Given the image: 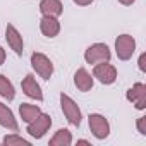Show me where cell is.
<instances>
[{"label": "cell", "instance_id": "cell-1", "mask_svg": "<svg viewBox=\"0 0 146 146\" xmlns=\"http://www.w3.org/2000/svg\"><path fill=\"white\" fill-rule=\"evenodd\" d=\"M60 107H62V112H64V115H65V119L70 125H76V127L81 125V119H83L81 108L69 95L60 93Z\"/></svg>", "mask_w": 146, "mask_h": 146}, {"label": "cell", "instance_id": "cell-2", "mask_svg": "<svg viewBox=\"0 0 146 146\" xmlns=\"http://www.w3.org/2000/svg\"><path fill=\"white\" fill-rule=\"evenodd\" d=\"M31 67L36 70V74L43 79H50L52 74H53V64L52 60L45 55V53H40V52H35L31 55Z\"/></svg>", "mask_w": 146, "mask_h": 146}, {"label": "cell", "instance_id": "cell-3", "mask_svg": "<svg viewBox=\"0 0 146 146\" xmlns=\"http://www.w3.org/2000/svg\"><path fill=\"white\" fill-rule=\"evenodd\" d=\"M110 48L105 43H95L91 46H88V50L84 52V60L88 64H100V62H110Z\"/></svg>", "mask_w": 146, "mask_h": 146}, {"label": "cell", "instance_id": "cell-4", "mask_svg": "<svg viewBox=\"0 0 146 146\" xmlns=\"http://www.w3.org/2000/svg\"><path fill=\"white\" fill-rule=\"evenodd\" d=\"M50 125H52V117H50L48 113H43V112H41L35 120H31V122L28 124V132H29L31 137L41 139V137L48 132Z\"/></svg>", "mask_w": 146, "mask_h": 146}, {"label": "cell", "instance_id": "cell-5", "mask_svg": "<svg viewBox=\"0 0 146 146\" xmlns=\"http://www.w3.org/2000/svg\"><path fill=\"white\" fill-rule=\"evenodd\" d=\"M93 78H96L102 84H113L117 81V69L112 64H108V62L95 64Z\"/></svg>", "mask_w": 146, "mask_h": 146}, {"label": "cell", "instance_id": "cell-6", "mask_svg": "<svg viewBox=\"0 0 146 146\" xmlns=\"http://www.w3.org/2000/svg\"><path fill=\"white\" fill-rule=\"evenodd\" d=\"M115 52L120 60H129L136 52V40L131 35H120L115 40Z\"/></svg>", "mask_w": 146, "mask_h": 146}, {"label": "cell", "instance_id": "cell-7", "mask_svg": "<svg viewBox=\"0 0 146 146\" xmlns=\"http://www.w3.org/2000/svg\"><path fill=\"white\" fill-rule=\"evenodd\" d=\"M88 124H90V129H91V132H93V136H95L96 139H105V137H108V134H110V124H108V120H107L103 115H100V113H91V115L88 117Z\"/></svg>", "mask_w": 146, "mask_h": 146}, {"label": "cell", "instance_id": "cell-8", "mask_svg": "<svg viewBox=\"0 0 146 146\" xmlns=\"http://www.w3.org/2000/svg\"><path fill=\"white\" fill-rule=\"evenodd\" d=\"M125 98H127L131 103H134V107H136L137 110H144V108H146V86H144L143 83L132 84V88L127 90Z\"/></svg>", "mask_w": 146, "mask_h": 146}, {"label": "cell", "instance_id": "cell-9", "mask_svg": "<svg viewBox=\"0 0 146 146\" xmlns=\"http://www.w3.org/2000/svg\"><path fill=\"white\" fill-rule=\"evenodd\" d=\"M5 40H7L9 46L14 50V53L21 57L23 52H24V41H23V36H21V33L17 31L16 26L7 24V28H5Z\"/></svg>", "mask_w": 146, "mask_h": 146}, {"label": "cell", "instance_id": "cell-10", "mask_svg": "<svg viewBox=\"0 0 146 146\" xmlns=\"http://www.w3.org/2000/svg\"><path fill=\"white\" fill-rule=\"evenodd\" d=\"M21 86H23V91H24V95H26V96H29V98H35V100H38V102H41V100H43L41 88H40V84L36 83L35 76L28 74V76L23 79Z\"/></svg>", "mask_w": 146, "mask_h": 146}, {"label": "cell", "instance_id": "cell-11", "mask_svg": "<svg viewBox=\"0 0 146 146\" xmlns=\"http://www.w3.org/2000/svg\"><path fill=\"white\" fill-rule=\"evenodd\" d=\"M40 29H41V33H43L46 38H55V36L60 33V23H58L57 17L43 16L41 21H40Z\"/></svg>", "mask_w": 146, "mask_h": 146}, {"label": "cell", "instance_id": "cell-12", "mask_svg": "<svg viewBox=\"0 0 146 146\" xmlns=\"http://www.w3.org/2000/svg\"><path fill=\"white\" fill-rule=\"evenodd\" d=\"M0 125L9 129V131H12V132L19 131V125H17V120L14 119L12 110L5 103H2V102H0Z\"/></svg>", "mask_w": 146, "mask_h": 146}, {"label": "cell", "instance_id": "cell-13", "mask_svg": "<svg viewBox=\"0 0 146 146\" xmlns=\"http://www.w3.org/2000/svg\"><path fill=\"white\" fill-rule=\"evenodd\" d=\"M74 84L83 93H86V91H90L93 88V78H91V74L84 67H81V69L76 70V74H74Z\"/></svg>", "mask_w": 146, "mask_h": 146}, {"label": "cell", "instance_id": "cell-14", "mask_svg": "<svg viewBox=\"0 0 146 146\" xmlns=\"http://www.w3.org/2000/svg\"><path fill=\"white\" fill-rule=\"evenodd\" d=\"M40 12L43 16L58 17L64 12V5H62L60 0H41L40 2Z\"/></svg>", "mask_w": 146, "mask_h": 146}, {"label": "cell", "instance_id": "cell-15", "mask_svg": "<svg viewBox=\"0 0 146 146\" xmlns=\"http://www.w3.org/2000/svg\"><path fill=\"white\" fill-rule=\"evenodd\" d=\"M19 113H21V119L24 120V122H31V120H35L40 113H41V108L38 107V105H31V103H21V107H19Z\"/></svg>", "mask_w": 146, "mask_h": 146}, {"label": "cell", "instance_id": "cell-16", "mask_svg": "<svg viewBox=\"0 0 146 146\" xmlns=\"http://www.w3.org/2000/svg\"><path fill=\"white\" fill-rule=\"evenodd\" d=\"M72 144V134L67 129H58L50 139V146H69Z\"/></svg>", "mask_w": 146, "mask_h": 146}, {"label": "cell", "instance_id": "cell-17", "mask_svg": "<svg viewBox=\"0 0 146 146\" xmlns=\"http://www.w3.org/2000/svg\"><path fill=\"white\" fill-rule=\"evenodd\" d=\"M0 96H4L5 100H14V96H16L14 84L4 74H0Z\"/></svg>", "mask_w": 146, "mask_h": 146}, {"label": "cell", "instance_id": "cell-18", "mask_svg": "<svg viewBox=\"0 0 146 146\" xmlns=\"http://www.w3.org/2000/svg\"><path fill=\"white\" fill-rule=\"evenodd\" d=\"M4 144H7V146H12V144H24V146H29L31 143H29L28 139L17 136L16 132H12V134H9V136L4 137Z\"/></svg>", "mask_w": 146, "mask_h": 146}, {"label": "cell", "instance_id": "cell-19", "mask_svg": "<svg viewBox=\"0 0 146 146\" xmlns=\"http://www.w3.org/2000/svg\"><path fill=\"white\" fill-rule=\"evenodd\" d=\"M137 131H139L143 136H146V117H144V115L137 119Z\"/></svg>", "mask_w": 146, "mask_h": 146}, {"label": "cell", "instance_id": "cell-20", "mask_svg": "<svg viewBox=\"0 0 146 146\" xmlns=\"http://www.w3.org/2000/svg\"><path fill=\"white\" fill-rule=\"evenodd\" d=\"M137 65H139V70H141V72L146 70V53H141V57H139V60H137Z\"/></svg>", "mask_w": 146, "mask_h": 146}, {"label": "cell", "instance_id": "cell-21", "mask_svg": "<svg viewBox=\"0 0 146 146\" xmlns=\"http://www.w3.org/2000/svg\"><path fill=\"white\" fill-rule=\"evenodd\" d=\"M95 0H74V4H78V5H81V7H84V5H90V4H93Z\"/></svg>", "mask_w": 146, "mask_h": 146}, {"label": "cell", "instance_id": "cell-22", "mask_svg": "<svg viewBox=\"0 0 146 146\" xmlns=\"http://www.w3.org/2000/svg\"><path fill=\"white\" fill-rule=\"evenodd\" d=\"M4 62H5V50L0 46V65H2Z\"/></svg>", "mask_w": 146, "mask_h": 146}, {"label": "cell", "instance_id": "cell-23", "mask_svg": "<svg viewBox=\"0 0 146 146\" xmlns=\"http://www.w3.org/2000/svg\"><path fill=\"white\" fill-rule=\"evenodd\" d=\"M119 2H120L122 5H132V4L136 2V0H119Z\"/></svg>", "mask_w": 146, "mask_h": 146}, {"label": "cell", "instance_id": "cell-24", "mask_svg": "<svg viewBox=\"0 0 146 146\" xmlns=\"http://www.w3.org/2000/svg\"><path fill=\"white\" fill-rule=\"evenodd\" d=\"M78 144H90V141H86V139H79Z\"/></svg>", "mask_w": 146, "mask_h": 146}]
</instances>
